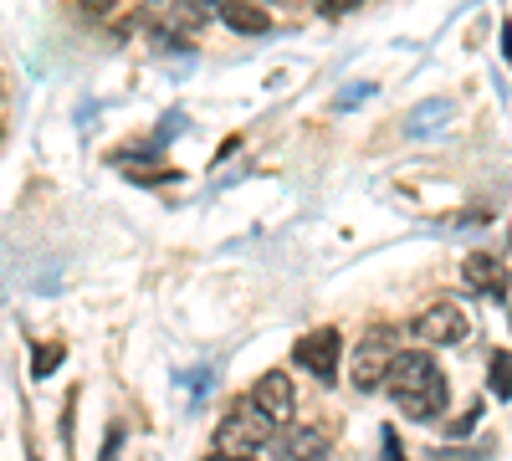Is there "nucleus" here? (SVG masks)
<instances>
[{
	"label": "nucleus",
	"mask_w": 512,
	"mask_h": 461,
	"mask_svg": "<svg viewBox=\"0 0 512 461\" xmlns=\"http://www.w3.org/2000/svg\"><path fill=\"white\" fill-rule=\"evenodd\" d=\"M384 390H390V400L410 415V421H436V415L446 410V374L431 354H420V349L395 354Z\"/></svg>",
	"instance_id": "nucleus-1"
},
{
	"label": "nucleus",
	"mask_w": 512,
	"mask_h": 461,
	"mask_svg": "<svg viewBox=\"0 0 512 461\" xmlns=\"http://www.w3.org/2000/svg\"><path fill=\"white\" fill-rule=\"evenodd\" d=\"M461 277L472 292H482V298H497L502 282H507V267L497 262V251H472V257L461 262Z\"/></svg>",
	"instance_id": "nucleus-6"
},
{
	"label": "nucleus",
	"mask_w": 512,
	"mask_h": 461,
	"mask_svg": "<svg viewBox=\"0 0 512 461\" xmlns=\"http://www.w3.org/2000/svg\"><path fill=\"white\" fill-rule=\"evenodd\" d=\"M328 426H303V431H287L282 441H277V451H287V456H323L328 451Z\"/></svg>",
	"instance_id": "nucleus-9"
},
{
	"label": "nucleus",
	"mask_w": 512,
	"mask_h": 461,
	"mask_svg": "<svg viewBox=\"0 0 512 461\" xmlns=\"http://www.w3.org/2000/svg\"><path fill=\"white\" fill-rule=\"evenodd\" d=\"M338 359H344V339H338V328H313L292 349V364L303 374H313V380H323V385L338 380Z\"/></svg>",
	"instance_id": "nucleus-3"
},
{
	"label": "nucleus",
	"mask_w": 512,
	"mask_h": 461,
	"mask_svg": "<svg viewBox=\"0 0 512 461\" xmlns=\"http://www.w3.org/2000/svg\"><path fill=\"white\" fill-rule=\"evenodd\" d=\"M502 57H507V67H512V26H502Z\"/></svg>",
	"instance_id": "nucleus-14"
},
{
	"label": "nucleus",
	"mask_w": 512,
	"mask_h": 461,
	"mask_svg": "<svg viewBox=\"0 0 512 461\" xmlns=\"http://www.w3.org/2000/svg\"><path fill=\"white\" fill-rule=\"evenodd\" d=\"M67 359V349L62 344H47V349H36V359H31V374H36V380H47V374L57 369Z\"/></svg>",
	"instance_id": "nucleus-12"
},
{
	"label": "nucleus",
	"mask_w": 512,
	"mask_h": 461,
	"mask_svg": "<svg viewBox=\"0 0 512 461\" xmlns=\"http://www.w3.org/2000/svg\"><path fill=\"white\" fill-rule=\"evenodd\" d=\"M318 6H323V11H333V16H344V11H354V6H359V0H318Z\"/></svg>",
	"instance_id": "nucleus-13"
},
{
	"label": "nucleus",
	"mask_w": 512,
	"mask_h": 461,
	"mask_svg": "<svg viewBox=\"0 0 512 461\" xmlns=\"http://www.w3.org/2000/svg\"><path fill=\"white\" fill-rule=\"evenodd\" d=\"M277 421L262 410V405H246V400H236L231 410H226V421L216 426V456H256V451H267V446H277Z\"/></svg>",
	"instance_id": "nucleus-2"
},
{
	"label": "nucleus",
	"mask_w": 512,
	"mask_h": 461,
	"mask_svg": "<svg viewBox=\"0 0 512 461\" xmlns=\"http://www.w3.org/2000/svg\"><path fill=\"white\" fill-rule=\"evenodd\" d=\"M390 364H395V344H390V333H384V328H374L369 339L359 344V354H354V385L364 395L379 390L384 380H390Z\"/></svg>",
	"instance_id": "nucleus-4"
},
{
	"label": "nucleus",
	"mask_w": 512,
	"mask_h": 461,
	"mask_svg": "<svg viewBox=\"0 0 512 461\" xmlns=\"http://www.w3.org/2000/svg\"><path fill=\"white\" fill-rule=\"evenodd\" d=\"M251 400L262 405L277 426H287V421H292V405H297V395H292V380H287V374H262V380H256V390H251Z\"/></svg>",
	"instance_id": "nucleus-7"
},
{
	"label": "nucleus",
	"mask_w": 512,
	"mask_h": 461,
	"mask_svg": "<svg viewBox=\"0 0 512 461\" xmlns=\"http://www.w3.org/2000/svg\"><path fill=\"white\" fill-rule=\"evenodd\" d=\"M113 164H118V170H123L128 180H169V170H164L159 159H139V154H118Z\"/></svg>",
	"instance_id": "nucleus-11"
},
{
	"label": "nucleus",
	"mask_w": 512,
	"mask_h": 461,
	"mask_svg": "<svg viewBox=\"0 0 512 461\" xmlns=\"http://www.w3.org/2000/svg\"><path fill=\"white\" fill-rule=\"evenodd\" d=\"M216 16H221L231 31H241V36H262V31H272V16L256 6V0H216Z\"/></svg>",
	"instance_id": "nucleus-8"
},
{
	"label": "nucleus",
	"mask_w": 512,
	"mask_h": 461,
	"mask_svg": "<svg viewBox=\"0 0 512 461\" xmlns=\"http://www.w3.org/2000/svg\"><path fill=\"white\" fill-rule=\"evenodd\" d=\"M487 385H492L497 400H512V354H507V349L492 354V364H487Z\"/></svg>",
	"instance_id": "nucleus-10"
},
{
	"label": "nucleus",
	"mask_w": 512,
	"mask_h": 461,
	"mask_svg": "<svg viewBox=\"0 0 512 461\" xmlns=\"http://www.w3.org/2000/svg\"><path fill=\"white\" fill-rule=\"evenodd\" d=\"M415 333L425 344H461L466 333H472V323H466V313L456 303H431L415 318Z\"/></svg>",
	"instance_id": "nucleus-5"
}]
</instances>
